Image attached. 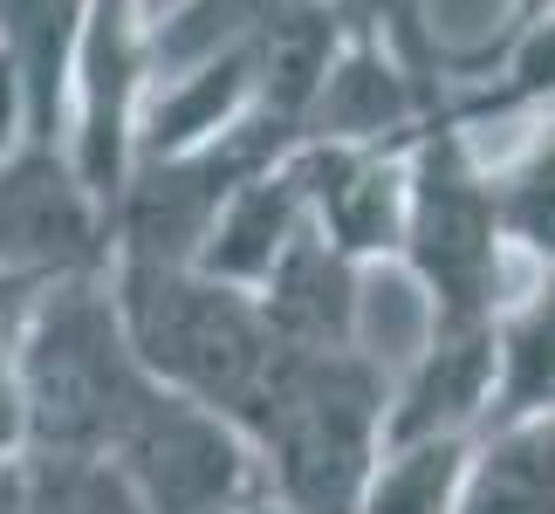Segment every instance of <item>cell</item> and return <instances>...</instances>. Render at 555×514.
<instances>
[{
	"instance_id": "7",
	"label": "cell",
	"mask_w": 555,
	"mask_h": 514,
	"mask_svg": "<svg viewBox=\"0 0 555 514\" xmlns=\"http://www.w3.org/2000/svg\"><path fill=\"white\" fill-rule=\"evenodd\" d=\"M254 303L295 350H364V261L315 227L254 282Z\"/></svg>"
},
{
	"instance_id": "1",
	"label": "cell",
	"mask_w": 555,
	"mask_h": 514,
	"mask_svg": "<svg viewBox=\"0 0 555 514\" xmlns=\"http://www.w3.org/2000/svg\"><path fill=\"white\" fill-rule=\"evenodd\" d=\"M103 274H111L117 316L144 371L165 391L206 404L247 433L295 357V343L261 316L254 288H233L192 261H138V254H111Z\"/></svg>"
},
{
	"instance_id": "2",
	"label": "cell",
	"mask_w": 555,
	"mask_h": 514,
	"mask_svg": "<svg viewBox=\"0 0 555 514\" xmlns=\"http://www.w3.org/2000/svg\"><path fill=\"white\" fill-rule=\"evenodd\" d=\"M111 268V261H103ZM82 268L28 288V309L14 323V384L28 412V446L55 453H111L124 419L152 398V371L131 350V330L117 316L111 274Z\"/></svg>"
},
{
	"instance_id": "16",
	"label": "cell",
	"mask_w": 555,
	"mask_h": 514,
	"mask_svg": "<svg viewBox=\"0 0 555 514\" xmlns=\"http://www.w3.org/2000/svg\"><path fill=\"white\" fill-rule=\"evenodd\" d=\"M241 514H288V507H274V501H254V507H241Z\"/></svg>"
},
{
	"instance_id": "14",
	"label": "cell",
	"mask_w": 555,
	"mask_h": 514,
	"mask_svg": "<svg viewBox=\"0 0 555 514\" xmlns=\"http://www.w3.org/2000/svg\"><path fill=\"white\" fill-rule=\"evenodd\" d=\"M28 446V412H21V384H14V343L0 336V466Z\"/></svg>"
},
{
	"instance_id": "8",
	"label": "cell",
	"mask_w": 555,
	"mask_h": 514,
	"mask_svg": "<svg viewBox=\"0 0 555 514\" xmlns=\"http://www.w3.org/2000/svg\"><path fill=\"white\" fill-rule=\"evenodd\" d=\"M309 227L315 220H309L302 171H295V158L282 152L274 165H261L254 179L233 185V200L212 213L206 241H199V254H192V268L220 274V282H233V288H254Z\"/></svg>"
},
{
	"instance_id": "11",
	"label": "cell",
	"mask_w": 555,
	"mask_h": 514,
	"mask_svg": "<svg viewBox=\"0 0 555 514\" xmlns=\"http://www.w3.org/2000/svg\"><path fill=\"white\" fill-rule=\"evenodd\" d=\"M0 514H144V507L103 453L21 446L0 466Z\"/></svg>"
},
{
	"instance_id": "12",
	"label": "cell",
	"mask_w": 555,
	"mask_h": 514,
	"mask_svg": "<svg viewBox=\"0 0 555 514\" xmlns=\"http://www.w3.org/2000/svg\"><path fill=\"white\" fill-rule=\"evenodd\" d=\"M494 179V220L515 268H555V117H535L507 158L487 165Z\"/></svg>"
},
{
	"instance_id": "3",
	"label": "cell",
	"mask_w": 555,
	"mask_h": 514,
	"mask_svg": "<svg viewBox=\"0 0 555 514\" xmlns=\"http://www.w3.org/2000/svg\"><path fill=\"white\" fill-rule=\"evenodd\" d=\"M384 398L391 384L364 350H295L247 425L268 501L288 514H357L384 446Z\"/></svg>"
},
{
	"instance_id": "6",
	"label": "cell",
	"mask_w": 555,
	"mask_h": 514,
	"mask_svg": "<svg viewBox=\"0 0 555 514\" xmlns=\"http://www.w3.org/2000/svg\"><path fill=\"white\" fill-rule=\"evenodd\" d=\"M494 412V316H466V323H433L404 377L384 398V439H453L480 433Z\"/></svg>"
},
{
	"instance_id": "15",
	"label": "cell",
	"mask_w": 555,
	"mask_h": 514,
	"mask_svg": "<svg viewBox=\"0 0 555 514\" xmlns=\"http://www.w3.org/2000/svg\"><path fill=\"white\" fill-rule=\"evenodd\" d=\"M542 0H507V21H521V14H535Z\"/></svg>"
},
{
	"instance_id": "9",
	"label": "cell",
	"mask_w": 555,
	"mask_h": 514,
	"mask_svg": "<svg viewBox=\"0 0 555 514\" xmlns=\"http://www.w3.org/2000/svg\"><path fill=\"white\" fill-rule=\"evenodd\" d=\"M460 514H555V404L480 425Z\"/></svg>"
},
{
	"instance_id": "5",
	"label": "cell",
	"mask_w": 555,
	"mask_h": 514,
	"mask_svg": "<svg viewBox=\"0 0 555 514\" xmlns=\"http://www.w3.org/2000/svg\"><path fill=\"white\" fill-rule=\"evenodd\" d=\"M103 460L131 480L144 514H241L268 501L261 460L241 425L165 391V384H152V398L124 419Z\"/></svg>"
},
{
	"instance_id": "13",
	"label": "cell",
	"mask_w": 555,
	"mask_h": 514,
	"mask_svg": "<svg viewBox=\"0 0 555 514\" xmlns=\"http://www.w3.org/2000/svg\"><path fill=\"white\" fill-rule=\"evenodd\" d=\"M466 460H474V433L453 439H384L357 514H460Z\"/></svg>"
},
{
	"instance_id": "10",
	"label": "cell",
	"mask_w": 555,
	"mask_h": 514,
	"mask_svg": "<svg viewBox=\"0 0 555 514\" xmlns=\"http://www.w3.org/2000/svg\"><path fill=\"white\" fill-rule=\"evenodd\" d=\"M555 404V268H528L494 309V419Z\"/></svg>"
},
{
	"instance_id": "4",
	"label": "cell",
	"mask_w": 555,
	"mask_h": 514,
	"mask_svg": "<svg viewBox=\"0 0 555 514\" xmlns=\"http://www.w3.org/2000/svg\"><path fill=\"white\" fill-rule=\"evenodd\" d=\"M398 268L425 288L433 323L494 316L515 288V254L494 220V179H487L480 138L446 117H425L412 138V200H404Z\"/></svg>"
}]
</instances>
